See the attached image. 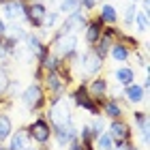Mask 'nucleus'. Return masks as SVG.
Returning <instances> with one entry per match:
<instances>
[{
  "label": "nucleus",
  "instance_id": "c9c22d12",
  "mask_svg": "<svg viewBox=\"0 0 150 150\" xmlns=\"http://www.w3.org/2000/svg\"><path fill=\"white\" fill-rule=\"evenodd\" d=\"M131 2H137V0H131Z\"/></svg>",
  "mask_w": 150,
  "mask_h": 150
},
{
  "label": "nucleus",
  "instance_id": "7c9ffc66",
  "mask_svg": "<svg viewBox=\"0 0 150 150\" xmlns=\"http://www.w3.org/2000/svg\"><path fill=\"white\" fill-rule=\"evenodd\" d=\"M110 150H131V146H129V144H127V142H118V146H116V148L112 146Z\"/></svg>",
  "mask_w": 150,
  "mask_h": 150
},
{
  "label": "nucleus",
  "instance_id": "9b49d317",
  "mask_svg": "<svg viewBox=\"0 0 150 150\" xmlns=\"http://www.w3.org/2000/svg\"><path fill=\"white\" fill-rule=\"evenodd\" d=\"M103 22H101V19L99 17H94L92 19V22H88L86 24V41H88V43H90V45H94V43H97V41H99V37H101V32H103Z\"/></svg>",
  "mask_w": 150,
  "mask_h": 150
},
{
  "label": "nucleus",
  "instance_id": "393cba45",
  "mask_svg": "<svg viewBox=\"0 0 150 150\" xmlns=\"http://www.w3.org/2000/svg\"><path fill=\"white\" fill-rule=\"evenodd\" d=\"M105 114L110 116V118H118V116L122 114L118 101H107V103H105Z\"/></svg>",
  "mask_w": 150,
  "mask_h": 150
},
{
  "label": "nucleus",
  "instance_id": "1a4fd4ad",
  "mask_svg": "<svg viewBox=\"0 0 150 150\" xmlns=\"http://www.w3.org/2000/svg\"><path fill=\"white\" fill-rule=\"evenodd\" d=\"M73 99H75V103H77L79 107H84V110H88L92 116H97L99 114V107H97V103L88 97V90H86V86H79L77 90H75V94H73Z\"/></svg>",
  "mask_w": 150,
  "mask_h": 150
},
{
  "label": "nucleus",
  "instance_id": "f257e3e1",
  "mask_svg": "<svg viewBox=\"0 0 150 150\" xmlns=\"http://www.w3.org/2000/svg\"><path fill=\"white\" fill-rule=\"evenodd\" d=\"M54 54L58 58H71L77 50V37L75 35H60L54 37Z\"/></svg>",
  "mask_w": 150,
  "mask_h": 150
},
{
  "label": "nucleus",
  "instance_id": "72a5a7b5",
  "mask_svg": "<svg viewBox=\"0 0 150 150\" xmlns=\"http://www.w3.org/2000/svg\"><path fill=\"white\" fill-rule=\"evenodd\" d=\"M22 150H39V148H22Z\"/></svg>",
  "mask_w": 150,
  "mask_h": 150
},
{
  "label": "nucleus",
  "instance_id": "c756f323",
  "mask_svg": "<svg viewBox=\"0 0 150 150\" xmlns=\"http://www.w3.org/2000/svg\"><path fill=\"white\" fill-rule=\"evenodd\" d=\"M6 88H9V79H6L4 71H0V92H4Z\"/></svg>",
  "mask_w": 150,
  "mask_h": 150
},
{
  "label": "nucleus",
  "instance_id": "39448f33",
  "mask_svg": "<svg viewBox=\"0 0 150 150\" xmlns=\"http://www.w3.org/2000/svg\"><path fill=\"white\" fill-rule=\"evenodd\" d=\"M79 62H81V71L86 75H97L101 71V67H103V58H99L97 54L90 50V52H86V54L79 56Z\"/></svg>",
  "mask_w": 150,
  "mask_h": 150
},
{
  "label": "nucleus",
  "instance_id": "4468645a",
  "mask_svg": "<svg viewBox=\"0 0 150 150\" xmlns=\"http://www.w3.org/2000/svg\"><path fill=\"white\" fill-rule=\"evenodd\" d=\"M99 19L103 24L114 26L116 22H118V13H116V9H114L112 4H103V6H101V13H99Z\"/></svg>",
  "mask_w": 150,
  "mask_h": 150
},
{
  "label": "nucleus",
  "instance_id": "b1692460",
  "mask_svg": "<svg viewBox=\"0 0 150 150\" xmlns=\"http://www.w3.org/2000/svg\"><path fill=\"white\" fill-rule=\"evenodd\" d=\"M90 90H92V97H103V92L107 90V81L105 79H94Z\"/></svg>",
  "mask_w": 150,
  "mask_h": 150
},
{
  "label": "nucleus",
  "instance_id": "20e7f679",
  "mask_svg": "<svg viewBox=\"0 0 150 150\" xmlns=\"http://www.w3.org/2000/svg\"><path fill=\"white\" fill-rule=\"evenodd\" d=\"M45 13H47V6L43 2H35L26 4V11H24V19L28 22L32 28H43V22H45Z\"/></svg>",
  "mask_w": 150,
  "mask_h": 150
},
{
  "label": "nucleus",
  "instance_id": "aec40b11",
  "mask_svg": "<svg viewBox=\"0 0 150 150\" xmlns=\"http://www.w3.org/2000/svg\"><path fill=\"white\" fill-rule=\"evenodd\" d=\"M11 137V144H9V150H22L24 148V144H26V135L24 131H15V135H9Z\"/></svg>",
  "mask_w": 150,
  "mask_h": 150
},
{
  "label": "nucleus",
  "instance_id": "e433bc0d",
  "mask_svg": "<svg viewBox=\"0 0 150 150\" xmlns=\"http://www.w3.org/2000/svg\"><path fill=\"white\" fill-rule=\"evenodd\" d=\"M0 2H4V0H0Z\"/></svg>",
  "mask_w": 150,
  "mask_h": 150
},
{
  "label": "nucleus",
  "instance_id": "cd10ccee",
  "mask_svg": "<svg viewBox=\"0 0 150 150\" xmlns=\"http://www.w3.org/2000/svg\"><path fill=\"white\" fill-rule=\"evenodd\" d=\"M135 13H137V6H135V2H133L131 6H127V9H125V24H127V26H131V24H133Z\"/></svg>",
  "mask_w": 150,
  "mask_h": 150
},
{
  "label": "nucleus",
  "instance_id": "ddd939ff",
  "mask_svg": "<svg viewBox=\"0 0 150 150\" xmlns=\"http://www.w3.org/2000/svg\"><path fill=\"white\" fill-rule=\"evenodd\" d=\"M110 54H112V58L116 60V62H125V60L129 58V50H127V45H125V43H120V41H114V43H112Z\"/></svg>",
  "mask_w": 150,
  "mask_h": 150
},
{
  "label": "nucleus",
  "instance_id": "2eb2a0df",
  "mask_svg": "<svg viewBox=\"0 0 150 150\" xmlns=\"http://www.w3.org/2000/svg\"><path fill=\"white\" fill-rule=\"evenodd\" d=\"M73 137H75V129H73L71 125H67V127H58V129H56V139H58V144H60V146L69 144Z\"/></svg>",
  "mask_w": 150,
  "mask_h": 150
},
{
  "label": "nucleus",
  "instance_id": "a878e982",
  "mask_svg": "<svg viewBox=\"0 0 150 150\" xmlns=\"http://www.w3.org/2000/svg\"><path fill=\"white\" fill-rule=\"evenodd\" d=\"M97 142H99V150H110L114 146V139L110 137V133H101L97 137Z\"/></svg>",
  "mask_w": 150,
  "mask_h": 150
},
{
  "label": "nucleus",
  "instance_id": "2f4dec72",
  "mask_svg": "<svg viewBox=\"0 0 150 150\" xmlns=\"http://www.w3.org/2000/svg\"><path fill=\"white\" fill-rule=\"evenodd\" d=\"M69 146H71V150H81V144H79V142L75 139V137H73V139L69 142Z\"/></svg>",
  "mask_w": 150,
  "mask_h": 150
},
{
  "label": "nucleus",
  "instance_id": "7ed1b4c3",
  "mask_svg": "<svg viewBox=\"0 0 150 150\" xmlns=\"http://www.w3.org/2000/svg\"><path fill=\"white\" fill-rule=\"evenodd\" d=\"M50 118H52V125L54 127H67L71 125V110L67 105V101L58 99V101H52V110H50Z\"/></svg>",
  "mask_w": 150,
  "mask_h": 150
},
{
  "label": "nucleus",
  "instance_id": "f8f14e48",
  "mask_svg": "<svg viewBox=\"0 0 150 150\" xmlns=\"http://www.w3.org/2000/svg\"><path fill=\"white\" fill-rule=\"evenodd\" d=\"M110 137L114 142H127L129 137H131V131H129V127L125 125V122L114 120L112 127H110Z\"/></svg>",
  "mask_w": 150,
  "mask_h": 150
},
{
  "label": "nucleus",
  "instance_id": "412c9836",
  "mask_svg": "<svg viewBox=\"0 0 150 150\" xmlns=\"http://www.w3.org/2000/svg\"><path fill=\"white\" fill-rule=\"evenodd\" d=\"M62 84H64V81H60L58 71H52L50 75H47V86H50V90H54L56 94L62 92Z\"/></svg>",
  "mask_w": 150,
  "mask_h": 150
},
{
  "label": "nucleus",
  "instance_id": "c85d7f7f",
  "mask_svg": "<svg viewBox=\"0 0 150 150\" xmlns=\"http://www.w3.org/2000/svg\"><path fill=\"white\" fill-rule=\"evenodd\" d=\"M90 129H92V137H99L103 133V120H94V125H90Z\"/></svg>",
  "mask_w": 150,
  "mask_h": 150
},
{
  "label": "nucleus",
  "instance_id": "f03ea898",
  "mask_svg": "<svg viewBox=\"0 0 150 150\" xmlns=\"http://www.w3.org/2000/svg\"><path fill=\"white\" fill-rule=\"evenodd\" d=\"M86 24H88V19H86V15H84V11H75V13H71V15L64 17V22H62V26H60V30L56 32V37L79 32V30L86 28Z\"/></svg>",
  "mask_w": 150,
  "mask_h": 150
},
{
  "label": "nucleus",
  "instance_id": "6ab92c4d",
  "mask_svg": "<svg viewBox=\"0 0 150 150\" xmlns=\"http://www.w3.org/2000/svg\"><path fill=\"white\" fill-rule=\"evenodd\" d=\"M13 131V125H11V118L6 114H0V142L6 139Z\"/></svg>",
  "mask_w": 150,
  "mask_h": 150
},
{
  "label": "nucleus",
  "instance_id": "a211bd4d",
  "mask_svg": "<svg viewBox=\"0 0 150 150\" xmlns=\"http://www.w3.org/2000/svg\"><path fill=\"white\" fill-rule=\"evenodd\" d=\"M4 37H9V39H13V41L17 43V41H24L26 32H24V28H22V26H17L15 22H13V26H6V32H4Z\"/></svg>",
  "mask_w": 150,
  "mask_h": 150
},
{
  "label": "nucleus",
  "instance_id": "dca6fc26",
  "mask_svg": "<svg viewBox=\"0 0 150 150\" xmlns=\"http://www.w3.org/2000/svg\"><path fill=\"white\" fill-rule=\"evenodd\" d=\"M116 79H118L120 84L129 86V84H133L135 73H133V69H129V67H120V69H116Z\"/></svg>",
  "mask_w": 150,
  "mask_h": 150
},
{
  "label": "nucleus",
  "instance_id": "4be33fe9",
  "mask_svg": "<svg viewBox=\"0 0 150 150\" xmlns=\"http://www.w3.org/2000/svg\"><path fill=\"white\" fill-rule=\"evenodd\" d=\"M60 11L64 15H71L75 11H81V4H79V0H60Z\"/></svg>",
  "mask_w": 150,
  "mask_h": 150
},
{
  "label": "nucleus",
  "instance_id": "0eeeda50",
  "mask_svg": "<svg viewBox=\"0 0 150 150\" xmlns=\"http://www.w3.org/2000/svg\"><path fill=\"white\" fill-rule=\"evenodd\" d=\"M28 135L35 142H39V144H45V142H50V135H52V131H50V125H47L45 120H35L30 125V129H28Z\"/></svg>",
  "mask_w": 150,
  "mask_h": 150
},
{
  "label": "nucleus",
  "instance_id": "473e14b6",
  "mask_svg": "<svg viewBox=\"0 0 150 150\" xmlns=\"http://www.w3.org/2000/svg\"><path fill=\"white\" fill-rule=\"evenodd\" d=\"M4 32H6V24H4V19L0 17V37H4Z\"/></svg>",
  "mask_w": 150,
  "mask_h": 150
},
{
  "label": "nucleus",
  "instance_id": "bb28decb",
  "mask_svg": "<svg viewBox=\"0 0 150 150\" xmlns=\"http://www.w3.org/2000/svg\"><path fill=\"white\" fill-rule=\"evenodd\" d=\"M58 22V11H47L45 13V22H43V28H54Z\"/></svg>",
  "mask_w": 150,
  "mask_h": 150
},
{
  "label": "nucleus",
  "instance_id": "9d476101",
  "mask_svg": "<svg viewBox=\"0 0 150 150\" xmlns=\"http://www.w3.org/2000/svg\"><path fill=\"white\" fill-rule=\"evenodd\" d=\"M24 41H26V50H28L35 58H39V60L43 58V54H45L47 50H50V47L43 45V43H41V39H39V37H35V35H26V37H24Z\"/></svg>",
  "mask_w": 150,
  "mask_h": 150
},
{
  "label": "nucleus",
  "instance_id": "f704fd0d",
  "mask_svg": "<svg viewBox=\"0 0 150 150\" xmlns=\"http://www.w3.org/2000/svg\"><path fill=\"white\" fill-rule=\"evenodd\" d=\"M0 150H6V148H2V146H0Z\"/></svg>",
  "mask_w": 150,
  "mask_h": 150
},
{
  "label": "nucleus",
  "instance_id": "5701e85b",
  "mask_svg": "<svg viewBox=\"0 0 150 150\" xmlns=\"http://www.w3.org/2000/svg\"><path fill=\"white\" fill-rule=\"evenodd\" d=\"M133 24L137 26V30L146 32V30H148V13H146V11H137V13H135Z\"/></svg>",
  "mask_w": 150,
  "mask_h": 150
},
{
  "label": "nucleus",
  "instance_id": "423d86ee",
  "mask_svg": "<svg viewBox=\"0 0 150 150\" xmlns=\"http://www.w3.org/2000/svg\"><path fill=\"white\" fill-rule=\"evenodd\" d=\"M22 101H24L26 107H30V110H37V107L43 105V90H41L37 84H32V86H28V88L24 90Z\"/></svg>",
  "mask_w": 150,
  "mask_h": 150
},
{
  "label": "nucleus",
  "instance_id": "f3484780",
  "mask_svg": "<svg viewBox=\"0 0 150 150\" xmlns=\"http://www.w3.org/2000/svg\"><path fill=\"white\" fill-rule=\"evenodd\" d=\"M127 99L131 101V103H139V101L144 99V88L137 86V84H129L127 86Z\"/></svg>",
  "mask_w": 150,
  "mask_h": 150
},
{
  "label": "nucleus",
  "instance_id": "6e6552de",
  "mask_svg": "<svg viewBox=\"0 0 150 150\" xmlns=\"http://www.w3.org/2000/svg\"><path fill=\"white\" fill-rule=\"evenodd\" d=\"M24 11H26V0H4V15L11 22L24 19Z\"/></svg>",
  "mask_w": 150,
  "mask_h": 150
}]
</instances>
